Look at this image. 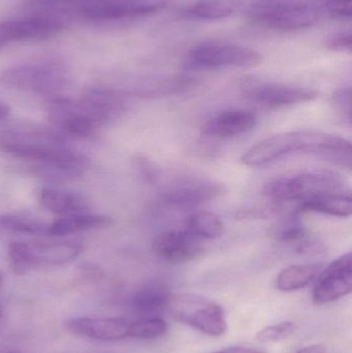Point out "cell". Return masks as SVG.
Wrapping results in <instances>:
<instances>
[{"instance_id": "cell-34", "label": "cell", "mask_w": 352, "mask_h": 353, "mask_svg": "<svg viewBox=\"0 0 352 353\" xmlns=\"http://www.w3.org/2000/svg\"><path fill=\"white\" fill-rule=\"evenodd\" d=\"M6 312L4 310V307L0 304V333H1L2 330L4 329V325H6Z\"/></svg>"}, {"instance_id": "cell-26", "label": "cell", "mask_w": 352, "mask_h": 353, "mask_svg": "<svg viewBox=\"0 0 352 353\" xmlns=\"http://www.w3.org/2000/svg\"><path fill=\"white\" fill-rule=\"evenodd\" d=\"M196 238L214 240L225 232V223L219 216L210 211H200L192 214L188 219V230Z\"/></svg>"}, {"instance_id": "cell-15", "label": "cell", "mask_w": 352, "mask_h": 353, "mask_svg": "<svg viewBox=\"0 0 352 353\" xmlns=\"http://www.w3.org/2000/svg\"><path fill=\"white\" fill-rule=\"evenodd\" d=\"M227 193V187L221 183L196 179L175 185L165 192L161 201L167 207L188 209L214 201Z\"/></svg>"}, {"instance_id": "cell-17", "label": "cell", "mask_w": 352, "mask_h": 353, "mask_svg": "<svg viewBox=\"0 0 352 353\" xmlns=\"http://www.w3.org/2000/svg\"><path fill=\"white\" fill-rule=\"evenodd\" d=\"M80 101L101 128L119 119L127 109L123 94L113 89H89L83 93Z\"/></svg>"}, {"instance_id": "cell-28", "label": "cell", "mask_w": 352, "mask_h": 353, "mask_svg": "<svg viewBox=\"0 0 352 353\" xmlns=\"http://www.w3.org/2000/svg\"><path fill=\"white\" fill-rule=\"evenodd\" d=\"M296 325L293 321H282L276 325L264 327L256 334V341L260 343H273L287 339L295 332Z\"/></svg>"}, {"instance_id": "cell-9", "label": "cell", "mask_w": 352, "mask_h": 353, "mask_svg": "<svg viewBox=\"0 0 352 353\" xmlns=\"http://www.w3.org/2000/svg\"><path fill=\"white\" fill-rule=\"evenodd\" d=\"M169 0H74L70 14L95 22L122 20L155 14Z\"/></svg>"}, {"instance_id": "cell-5", "label": "cell", "mask_w": 352, "mask_h": 353, "mask_svg": "<svg viewBox=\"0 0 352 353\" xmlns=\"http://www.w3.org/2000/svg\"><path fill=\"white\" fill-rule=\"evenodd\" d=\"M0 82L25 92L55 95L68 86L70 74L63 64L39 62L6 68L0 74Z\"/></svg>"}, {"instance_id": "cell-10", "label": "cell", "mask_w": 352, "mask_h": 353, "mask_svg": "<svg viewBox=\"0 0 352 353\" xmlns=\"http://www.w3.org/2000/svg\"><path fill=\"white\" fill-rule=\"evenodd\" d=\"M64 27L61 19L45 12L0 21V49L14 43L55 39Z\"/></svg>"}, {"instance_id": "cell-7", "label": "cell", "mask_w": 352, "mask_h": 353, "mask_svg": "<svg viewBox=\"0 0 352 353\" xmlns=\"http://www.w3.org/2000/svg\"><path fill=\"white\" fill-rule=\"evenodd\" d=\"M167 310L180 323L211 337H220L227 333L225 310L206 296L194 294H173Z\"/></svg>"}, {"instance_id": "cell-27", "label": "cell", "mask_w": 352, "mask_h": 353, "mask_svg": "<svg viewBox=\"0 0 352 353\" xmlns=\"http://www.w3.org/2000/svg\"><path fill=\"white\" fill-rule=\"evenodd\" d=\"M270 234L273 239L279 242L297 245V249L300 252H305L309 248L307 230L298 220H289L278 225L273 226L271 228Z\"/></svg>"}, {"instance_id": "cell-25", "label": "cell", "mask_w": 352, "mask_h": 353, "mask_svg": "<svg viewBox=\"0 0 352 353\" xmlns=\"http://www.w3.org/2000/svg\"><path fill=\"white\" fill-rule=\"evenodd\" d=\"M0 230L10 234L48 236L49 223H45L30 216L21 215V214H4V215H0Z\"/></svg>"}, {"instance_id": "cell-18", "label": "cell", "mask_w": 352, "mask_h": 353, "mask_svg": "<svg viewBox=\"0 0 352 353\" xmlns=\"http://www.w3.org/2000/svg\"><path fill=\"white\" fill-rule=\"evenodd\" d=\"M256 118L247 110H229L209 120L204 128L205 136L214 138H234L253 130Z\"/></svg>"}, {"instance_id": "cell-33", "label": "cell", "mask_w": 352, "mask_h": 353, "mask_svg": "<svg viewBox=\"0 0 352 353\" xmlns=\"http://www.w3.org/2000/svg\"><path fill=\"white\" fill-rule=\"evenodd\" d=\"M296 353H327V348L326 346L322 345V344H314V345L302 348L301 350Z\"/></svg>"}, {"instance_id": "cell-4", "label": "cell", "mask_w": 352, "mask_h": 353, "mask_svg": "<svg viewBox=\"0 0 352 353\" xmlns=\"http://www.w3.org/2000/svg\"><path fill=\"white\" fill-rule=\"evenodd\" d=\"M346 184L341 176L333 173H303L293 176H281L264 187L265 196L277 203L307 201L331 193L346 192Z\"/></svg>"}, {"instance_id": "cell-2", "label": "cell", "mask_w": 352, "mask_h": 353, "mask_svg": "<svg viewBox=\"0 0 352 353\" xmlns=\"http://www.w3.org/2000/svg\"><path fill=\"white\" fill-rule=\"evenodd\" d=\"M346 142V139L315 130L285 132L265 139L248 149L242 157V163L247 167H262L285 155L297 152L329 161Z\"/></svg>"}, {"instance_id": "cell-23", "label": "cell", "mask_w": 352, "mask_h": 353, "mask_svg": "<svg viewBox=\"0 0 352 353\" xmlns=\"http://www.w3.org/2000/svg\"><path fill=\"white\" fill-rule=\"evenodd\" d=\"M322 270V263L289 265L277 276L276 288L285 292L301 290L318 279Z\"/></svg>"}, {"instance_id": "cell-19", "label": "cell", "mask_w": 352, "mask_h": 353, "mask_svg": "<svg viewBox=\"0 0 352 353\" xmlns=\"http://www.w3.org/2000/svg\"><path fill=\"white\" fill-rule=\"evenodd\" d=\"M173 294L161 283L146 284L136 292L130 300V307L140 317L153 315L167 310Z\"/></svg>"}, {"instance_id": "cell-13", "label": "cell", "mask_w": 352, "mask_h": 353, "mask_svg": "<svg viewBox=\"0 0 352 353\" xmlns=\"http://www.w3.org/2000/svg\"><path fill=\"white\" fill-rule=\"evenodd\" d=\"M352 290V254H343L322 270L313 290V302L326 305L346 296Z\"/></svg>"}, {"instance_id": "cell-22", "label": "cell", "mask_w": 352, "mask_h": 353, "mask_svg": "<svg viewBox=\"0 0 352 353\" xmlns=\"http://www.w3.org/2000/svg\"><path fill=\"white\" fill-rule=\"evenodd\" d=\"M113 223L111 218L94 214L74 213L65 215L49 224L48 236H63L74 232L107 228Z\"/></svg>"}, {"instance_id": "cell-3", "label": "cell", "mask_w": 352, "mask_h": 353, "mask_svg": "<svg viewBox=\"0 0 352 353\" xmlns=\"http://www.w3.org/2000/svg\"><path fill=\"white\" fill-rule=\"evenodd\" d=\"M65 327L72 335L105 342L156 339L167 332V323L158 317H74Z\"/></svg>"}, {"instance_id": "cell-12", "label": "cell", "mask_w": 352, "mask_h": 353, "mask_svg": "<svg viewBox=\"0 0 352 353\" xmlns=\"http://www.w3.org/2000/svg\"><path fill=\"white\" fill-rule=\"evenodd\" d=\"M48 119L64 136H93L101 128L79 99L53 97L47 108Z\"/></svg>"}, {"instance_id": "cell-8", "label": "cell", "mask_w": 352, "mask_h": 353, "mask_svg": "<svg viewBox=\"0 0 352 353\" xmlns=\"http://www.w3.org/2000/svg\"><path fill=\"white\" fill-rule=\"evenodd\" d=\"M262 62L258 52L235 43L208 41L190 50L186 57L188 70H214L220 68H256Z\"/></svg>"}, {"instance_id": "cell-6", "label": "cell", "mask_w": 352, "mask_h": 353, "mask_svg": "<svg viewBox=\"0 0 352 353\" xmlns=\"http://www.w3.org/2000/svg\"><path fill=\"white\" fill-rule=\"evenodd\" d=\"M82 251L83 245L76 242H12L8 256L14 273L25 275L35 268L66 265Z\"/></svg>"}, {"instance_id": "cell-1", "label": "cell", "mask_w": 352, "mask_h": 353, "mask_svg": "<svg viewBox=\"0 0 352 353\" xmlns=\"http://www.w3.org/2000/svg\"><path fill=\"white\" fill-rule=\"evenodd\" d=\"M0 149L29 163L61 168L74 178L82 176L88 167L86 157L74 150L66 136L58 130H6L0 134Z\"/></svg>"}, {"instance_id": "cell-29", "label": "cell", "mask_w": 352, "mask_h": 353, "mask_svg": "<svg viewBox=\"0 0 352 353\" xmlns=\"http://www.w3.org/2000/svg\"><path fill=\"white\" fill-rule=\"evenodd\" d=\"M351 88L344 87L338 89L332 95V105L337 115L347 123L351 122Z\"/></svg>"}, {"instance_id": "cell-11", "label": "cell", "mask_w": 352, "mask_h": 353, "mask_svg": "<svg viewBox=\"0 0 352 353\" xmlns=\"http://www.w3.org/2000/svg\"><path fill=\"white\" fill-rule=\"evenodd\" d=\"M249 17L253 22L273 30L293 31L311 26L318 22L320 14L309 4L287 2L254 6Z\"/></svg>"}, {"instance_id": "cell-31", "label": "cell", "mask_w": 352, "mask_h": 353, "mask_svg": "<svg viewBox=\"0 0 352 353\" xmlns=\"http://www.w3.org/2000/svg\"><path fill=\"white\" fill-rule=\"evenodd\" d=\"M352 39L351 33L335 35L329 41V48L335 51L351 52Z\"/></svg>"}, {"instance_id": "cell-16", "label": "cell", "mask_w": 352, "mask_h": 353, "mask_svg": "<svg viewBox=\"0 0 352 353\" xmlns=\"http://www.w3.org/2000/svg\"><path fill=\"white\" fill-rule=\"evenodd\" d=\"M251 101L268 110H278L318 99V91L306 87L281 84L256 85L247 91Z\"/></svg>"}, {"instance_id": "cell-32", "label": "cell", "mask_w": 352, "mask_h": 353, "mask_svg": "<svg viewBox=\"0 0 352 353\" xmlns=\"http://www.w3.org/2000/svg\"><path fill=\"white\" fill-rule=\"evenodd\" d=\"M213 353H265L262 350H256V348L241 347V346H235V347L223 348Z\"/></svg>"}, {"instance_id": "cell-20", "label": "cell", "mask_w": 352, "mask_h": 353, "mask_svg": "<svg viewBox=\"0 0 352 353\" xmlns=\"http://www.w3.org/2000/svg\"><path fill=\"white\" fill-rule=\"evenodd\" d=\"M324 214L333 217H351L352 213V199L349 191L346 192L331 193L302 201L296 211V215L309 213Z\"/></svg>"}, {"instance_id": "cell-30", "label": "cell", "mask_w": 352, "mask_h": 353, "mask_svg": "<svg viewBox=\"0 0 352 353\" xmlns=\"http://www.w3.org/2000/svg\"><path fill=\"white\" fill-rule=\"evenodd\" d=\"M324 6L329 14L337 20H351L352 0H324Z\"/></svg>"}, {"instance_id": "cell-35", "label": "cell", "mask_w": 352, "mask_h": 353, "mask_svg": "<svg viewBox=\"0 0 352 353\" xmlns=\"http://www.w3.org/2000/svg\"><path fill=\"white\" fill-rule=\"evenodd\" d=\"M8 114H10V108L0 101V120H3L4 118L8 117Z\"/></svg>"}, {"instance_id": "cell-14", "label": "cell", "mask_w": 352, "mask_h": 353, "mask_svg": "<svg viewBox=\"0 0 352 353\" xmlns=\"http://www.w3.org/2000/svg\"><path fill=\"white\" fill-rule=\"evenodd\" d=\"M200 239L189 230H169L153 241V251L167 263L182 265L200 259L205 253Z\"/></svg>"}, {"instance_id": "cell-37", "label": "cell", "mask_w": 352, "mask_h": 353, "mask_svg": "<svg viewBox=\"0 0 352 353\" xmlns=\"http://www.w3.org/2000/svg\"><path fill=\"white\" fill-rule=\"evenodd\" d=\"M6 353H21V352H6Z\"/></svg>"}, {"instance_id": "cell-21", "label": "cell", "mask_w": 352, "mask_h": 353, "mask_svg": "<svg viewBox=\"0 0 352 353\" xmlns=\"http://www.w3.org/2000/svg\"><path fill=\"white\" fill-rule=\"evenodd\" d=\"M37 196L43 209L58 215L83 213L87 208L86 201L80 195L55 187H41Z\"/></svg>"}, {"instance_id": "cell-24", "label": "cell", "mask_w": 352, "mask_h": 353, "mask_svg": "<svg viewBox=\"0 0 352 353\" xmlns=\"http://www.w3.org/2000/svg\"><path fill=\"white\" fill-rule=\"evenodd\" d=\"M242 4V0H200L185 10V16L196 20H220L237 12Z\"/></svg>"}, {"instance_id": "cell-36", "label": "cell", "mask_w": 352, "mask_h": 353, "mask_svg": "<svg viewBox=\"0 0 352 353\" xmlns=\"http://www.w3.org/2000/svg\"><path fill=\"white\" fill-rule=\"evenodd\" d=\"M2 279H3V275H2L1 272H0V283H1Z\"/></svg>"}]
</instances>
